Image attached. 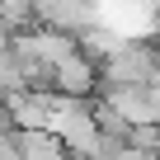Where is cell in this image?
Returning a JSON list of instances; mask_svg holds the SVG:
<instances>
[{"mask_svg":"<svg viewBox=\"0 0 160 160\" xmlns=\"http://www.w3.org/2000/svg\"><path fill=\"white\" fill-rule=\"evenodd\" d=\"M160 66V47L151 42H118L104 61H99V85H146Z\"/></svg>","mask_w":160,"mask_h":160,"instance_id":"obj_1","label":"cell"},{"mask_svg":"<svg viewBox=\"0 0 160 160\" xmlns=\"http://www.w3.org/2000/svg\"><path fill=\"white\" fill-rule=\"evenodd\" d=\"M99 61L80 47V52H71L66 61H57V71H52V90H61V94H99Z\"/></svg>","mask_w":160,"mask_h":160,"instance_id":"obj_2","label":"cell"},{"mask_svg":"<svg viewBox=\"0 0 160 160\" xmlns=\"http://www.w3.org/2000/svg\"><path fill=\"white\" fill-rule=\"evenodd\" d=\"M99 99H108L132 127H137V122H160V118H155L151 85H99Z\"/></svg>","mask_w":160,"mask_h":160,"instance_id":"obj_3","label":"cell"},{"mask_svg":"<svg viewBox=\"0 0 160 160\" xmlns=\"http://www.w3.org/2000/svg\"><path fill=\"white\" fill-rule=\"evenodd\" d=\"M14 137H19L24 160H61L66 155V141L52 127H14Z\"/></svg>","mask_w":160,"mask_h":160,"instance_id":"obj_4","label":"cell"},{"mask_svg":"<svg viewBox=\"0 0 160 160\" xmlns=\"http://www.w3.org/2000/svg\"><path fill=\"white\" fill-rule=\"evenodd\" d=\"M19 90H33L24 61H19L14 52H0V99H10V94H19Z\"/></svg>","mask_w":160,"mask_h":160,"instance_id":"obj_5","label":"cell"},{"mask_svg":"<svg viewBox=\"0 0 160 160\" xmlns=\"http://www.w3.org/2000/svg\"><path fill=\"white\" fill-rule=\"evenodd\" d=\"M0 19H5L14 33L38 28V0H0Z\"/></svg>","mask_w":160,"mask_h":160,"instance_id":"obj_6","label":"cell"},{"mask_svg":"<svg viewBox=\"0 0 160 160\" xmlns=\"http://www.w3.org/2000/svg\"><path fill=\"white\" fill-rule=\"evenodd\" d=\"M24 151H19V137H14V127H0V160H19Z\"/></svg>","mask_w":160,"mask_h":160,"instance_id":"obj_7","label":"cell"},{"mask_svg":"<svg viewBox=\"0 0 160 160\" xmlns=\"http://www.w3.org/2000/svg\"><path fill=\"white\" fill-rule=\"evenodd\" d=\"M10 38H14V28H10L5 19H0V52H10Z\"/></svg>","mask_w":160,"mask_h":160,"instance_id":"obj_8","label":"cell"}]
</instances>
